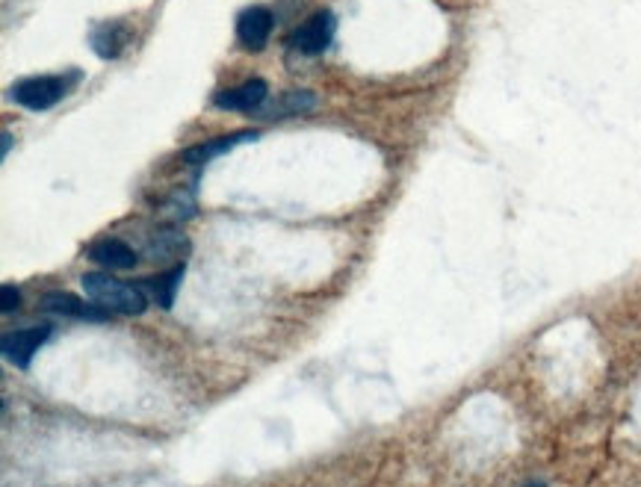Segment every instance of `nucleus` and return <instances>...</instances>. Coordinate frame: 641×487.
Listing matches in <instances>:
<instances>
[{
  "mask_svg": "<svg viewBox=\"0 0 641 487\" xmlns=\"http://www.w3.org/2000/svg\"><path fill=\"white\" fill-rule=\"evenodd\" d=\"M269 98V83L263 77H252L234 89H222L213 95V107L216 110H228V113H260L263 104Z\"/></svg>",
  "mask_w": 641,
  "mask_h": 487,
  "instance_id": "5",
  "label": "nucleus"
},
{
  "mask_svg": "<svg viewBox=\"0 0 641 487\" xmlns=\"http://www.w3.org/2000/svg\"><path fill=\"white\" fill-rule=\"evenodd\" d=\"M523 487H547V485H544V482H529V485H523Z\"/></svg>",
  "mask_w": 641,
  "mask_h": 487,
  "instance_id": "15",
  "label": "nucleus"
},
{
  "mask_svg": "<svg viewBox=\"0 0 641 487\" xmlns=\"http://www.w3.org/2000/svg\"><path fill=\"white\" fill-rule=\"evenodd\" d=\"M83 293L89 296V302H95V305L110 310V313H122V316H142L145 307H148L142 287L128 284L122 278H113L107 272L83 275Z\"/></svg>",
  "mask_w": 641,
  "mask_h": 487,
  "instance_id": "1",
  "label": "nucleus"
},
{
  "mask_svg": "<svg viewBox=\"0 0 641 487\" xmlns=\"http://www.w3.org/2000/svg\"><path fill=\"white\" fill-rule=\"evenodd\" d=\"M89 45L101 60H116L128 45V27L122 21H104L92 30Z\"/></svg>",
  "mask_w": 641,
  "mask_h": 487,
  "instance_id": "9",
  "label": "nucleus"
},
{
  "mask_svg": "<svg viewBox=\"0 0 641 487\" xmlns=\"http://www.w3.org/2000/svg\"><path fill=\"white\" fill-rule=\"evenodd\" d=\"M317 104H320V98L314 95V92H308V89H293V92H284L278 101H275V107H263L260 113L255 116H263V119H284V116H305V113H311V110H317Z\"/></svg>",
  "mask_w": 641,
  "mask_h": 487,
  "instance_id": "11",
  "label": "nucleus"
},
{
  "mask_svg": "<svg viewBox=\"0 0 641 487\" xmlns=\"http://www.w3.org/2000/svg\"><path fill=\"white\" fill-rule=\"evenodd\" d=\"M9 151H12V133H9V130H3V145H0V157L6 160V157H9Z\"/></svg>",
  "mask_w": 641,
  "mask_h": 487,
  "instance_id": "14",
  "label": "nucleus"
},
{
  "mask_svg": "<svg viewBox=\"0 0 641 487\" xmlns=\"http://www.w3.org/2000/svg\"><path fill=\"white\" fill-rule=\"evenodd\" d=\"M86 257L92 263H98L101 269H133L136 266V251L122 240H98L86 251Z\"/></svg>",
  "mask_w": 641,
  "mask_h": 487,
  "instance_id": "10",
  "label": "nucleus"
},
{
  "mask_svg": "<svg viewBox=\"0 0 641 487\" xmlns=\"http://www.w3.org/2000/svg\"><path fill=\"white\" fill-rule=\"evenodd\" d=\"M181 281H184V263H178V266H172L169 272H163V275L145 281V287L151 290V296H154L157 305L163 307V310H169V307L175 305V296H178Z\"/></svg>",
  "mask_w": 641,
  "mask_h": 487,
  "instance_id": "12",
  "label": "nucleus"
},
{
  "mask_svg": "<svg viewBox=\"0 0 641 487\" xmlns=\"http://www.w3.org/2000/svg\"><path fill=\"white\" fill-rule=\"evenodd\" d=\"M275 15L269 6H249L237 15V42L246 51H263L269 45Z\"/></svg>",
  "mask_w": 641,
  "mask_h": 487,
  "instance_id": "6",
  "label": "nucleus"
},
{
  "mask_svg": "<svg viewBox=\"0 0 641 487\" xmlns=\"http://www.w3.org/2000/svg\"><path fill=\"white\" fill-rule=\"evenodd\" d=\"M334 33H337V15L331 9H320L290 33V48L299 51L302 57H320L331 48Z\"/></svg>",
  "mask_w": 641,
  "mask_h": 487,
  "instance_id": "3",
  "label": "nucleus"
},
{
  "mask_svg": "<svg viewBox=\"0 0 641 487\" xmlns=\"http://www.w3.org/2000/svg\"><path fill=\"white\" fill-rule=\"evenodd\" d=\"M0 299H3V302H0V310H3V313H12V310L18 307V302H21V293H18V287L6 284L3 293H0Z\"/></svg>",
  "mask_w": 641,
  "mask_h": 487,
  "instance_id": "13",
  "label": "nucleus"
},
{
  "mask_svg": "<svg viewBox=\"0 0 641 487\" xmlns=\"http://www.w3.org/2000/svg\"><path fill=\"white\" fill-rule=\"evenodd\" d=\"M255 139H260V130H237V133L216 136V139H207V142H201V145H193V148H187L181 157H184L187 166H204V163H210V160H216V157L234 151L237 145L255 142Z\"/></svg>",
  "mask_w": 641,
  "mask_h": 487,
  "instance_id": "7",
  "label": "nucleus"
},
{
  "mask_svg": "<svg viewBox=\"0 0 641 487\" xmlns=\"http://www.w3.org/2000/svg\"><path fill=\"white\" fill-rule=\"evenodd\" d=\"M77 74H39V77H24L9 89V98L30 110V113H45L51 107H57L63 98L71 95Z\"/></svg>",
  "mask_w": 641,
  "mask_h": 487,
  "instance_id": "2",
  "label": "nucleus"
},
{
  "mask_svg": "<svg viewBox=\"0 0 641 487\" xmlns=\"http://www.w3.org/2000/svg\"><path fill=\"white\" fill-rule=\"evenodd\" d=\"M51 325L45 322V325H33V328H24V331H12V334H3V340H0V352H3V358L9 361L12 366H18V369H27L30 361H33V355L51 340Z\"/></svg>",
  "mask_w": 641,
  "mask_h": 487,
  "instance_id": "4",
  "label": "nucleus"
},
{
  "mask_svg": "<svg viewBox=\"0 0 641 487\" xmlns=\"http://www.w3.org/2000/svg\"><path fill=\"white\" fill-rule=\"evenodd\" d=\"M42 307H45L48 313H57V316H74V319H89V322H104V319H110V310L98 307L95 302L86 305V302H80L74 293H65V290L48 293V296L42 299Z\"/></svg>",
  "mask_w": 641,
  "mask_h": 487,
  "instance_id": "8",
  "label": "nucleus"
}]
</instances>
